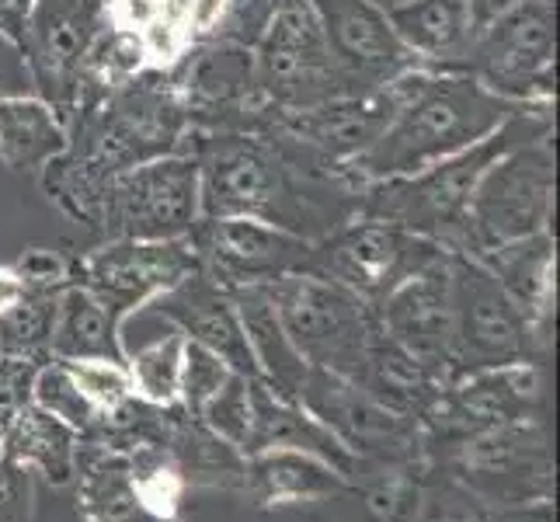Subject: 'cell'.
Returning a JSON list of instances; mask_svg holds the SVG:
<instances>
[{
    "mask_svg": "<svg viewBox=\"0 0 560 522\" xmlns=\"http://www.w3.org/2000/svg\"><path fill=\"white\" fill-rule=\"evenodd\" d=\"M255 73L265 102L276 108H311L338 94H355L341 77L311 0H279L255 43Z\"/></svg>",
    "mask_w": 560,
    "mask_h": 522,
    "instance_id": "cell-6",
    "label": "cell"
},
{
    "mask_svg": "<svg viewBox=\"0 0 560 522\" xmlns=\"http://www.w3.org/2000/svg\"><path fill=\"white\" fill-rule=\"evenodd\" d=\"M8 442V453L18 460H32V463H43L49 471V477L56 480H67L70 477V456H73V429L67 421H60L56 415L35 408L18 411V418L11 421V429L4 436Z\"/></svg>",
    "mask_w": 560,
    "mask_h": 522,
    "instance_id": "cell-23",
    "label": "cell"
},
{
    "mask_svg": "<svg viewBox=\"0 0 560 522\" xmlns=\"http://www.w3.org/2000/svg\"><path fill=\"white\" fill-rule=\"evenodd\" d=\"M400 98H404V73L383 88L338 94V98L311 108L272 105L261 132L265 137H276L289 150H296L300 158L345 174V167L359 161L380 140V132L390 126V119L400 108Z\"/></svg>",
    "mask_w": 560,
    "mask_h": 522,
    "instance_id": "cell-8",
    "label": "cell"
},
{
    "mask_svg": "<svg viewBox=\"0 0 560 522\" xmlns=\"http://www.w3.org/2000/svg\"><path fill=\"white\" fill-rule=\"evenodd\" d=\"M70 150V119L43 94L14 91L0 98V164L14 174H43Z\"/></svg>",
    "mask_w": 560,
    "mask_h": 522,
    "instance_id": "cell-19",
    "label": "cell"
},
{
    "mask_svg": "<svg viewBox=\"0 0 560 522\" xmlns=\"http://www.w3.org/2000/svg\"><path fill=\"white\" fill-rule=\"evenodd\" d=\"M56 300L46 293H25L0 314V356L38 359L49 348Z\"/></svg>",
    "mask_w": 560,
    "mask_h": 522,
    "instance_id": "cell-25",
    "label": "cell"
},
{
    "mask_svg": "<svg viewBox=\"0 0 560 522\" xmlns=\"http://www.w3.org/2000/svg\"><path fill=\"white\" fill-rule=\"evenodd\" d=\"M230 376H234V370H230L217 352H209V348L196 341H185L178 397H185L191 411H206V404L223 391Z\"/></svg>",
    "mask_w": 560,
    "mask_h": 522,
    "instance_id": "cell-28",
    "label": "cell"
},
{
    "mask_svg": "<svg viewBox=\"0 0 560 522\" xmlns=\"http://www.w3.org/2000/svg\"><path fill=\"white\" fill-rule=\"evenodd\" d=\"M25 293H28V289H25V282L18 279V276L11 272V268H0V314H4L11 303H18V300H22Z\"/></svg>",
    "mask_w": 560,
    "mask_h": 522,
    "instance_id": "cell-34",
    "label": "cell"
},
{
    "mask_svg": "<svg viewBox=\"0 0 560 522\" xmlns=\"http://www.w3.org/2000/svg\"><path fill=\"white\" fill-rule=\"evenodd\" d=\"M261 477L272 485V495H314L324 488V471L311 467V463L296 453L272 456L261 467Z\"/></svg>",
    "mask_w": 560,
    "mask_h": 522,
    "instance_id": "cell-30",
    "label": "cell"
},
{
    "mask_svg": "<svg viewBox=\"0 0 560 522\" xmlns=\"http://www.w3.org/2000/svg\"><path fill=\"white\" fill-rule=\"evenodd\" d=\"M553 0H523L474 38L463 70L505 102L553 108Z\"/></svg>",
    "mask_w": 560,
    "mask_h": 522,
    "instance_id": "cell-7",
    "label": "cell"
},
{
    "mask_svg": "<svg viewBox=\"0 0 560 522\" xmlns=\"http://www.w3.org/2000/svg\"><path fill=\"white\" fill-rule=\"evenodd\" d=\"M182 359H185V338L182 335H167L161 341L140 348V352L129 359V370H126L132 391H140L153 404L178 401Z\"/></svg>",
    "mask_w": 560,
    "mask_h": 522,
    "instance_id": "cell-24",
    "label": "cell"
},
{
    "mask_svg": "<svg viewBox=\"0 0 560 522\" xmlns=\"http://www.w3.org/2000/svg\"><path fill=\"white\" fill-rule=\"evenodd\" d=\"M153 314L175 324L185 341H196L209 348V352H217L234 373L241 376L258 373V362L244 335L234 297L220 282H212L206 272L188 276L185 282H178L164 297L153 300Z\"/></svg>",
    "mask_w": 560,
    "mask_h": 522,
    "instance_id": "cell-16",
    "label": "cell"
},
{
    "mask_svg": "<svg viewBox=\"0 0 560 522\" xmlns=\"http://www.w3.org/2000/svg\"><path fill=\"white\" fill-rule=\"evenodd\" d=\"M518 108L463 67H415L404 73L400 108L380 140L345 167L355 192L373 182L418 174L480 143Z\"/></svg>",
    "mask_w": 560,
    "mask_h": 522,
    "instance_id": "cell-2",
    "label": "cell"
},
{
    "mask_svg": "<svg viewBox=\"0 0 560 522\" xmlns=\"http://www.w3.org/2000/svg\"><path fill=\"white\" fill-rule=\"evenodd\" d=\"M35 373H38V359L0 356V439L8 436L11 421L28 404Z\"/></svg>",
    "mask_w": 560,
    "mask_h": 522,
    "instance_id": "cell-29",
    "label": "cell"
},
{
    "mask_svg": "<svg viewBox=\"0 0 560 522\" xmlns=\"http://www.w3.org/2000/svg\"><path fill=\"white\" fill-rule=\"evenodd\" d=\"M25 81H28V67H25L22 49H14L11 43L0 38V98L14 94L18 84H25Z\"/></svg>",
    "mask_w": 560,
    "mask_h": 522,
    "instance_id": "cell-33",
    "label": "cell"
},
{
    "mask_svg": "<svg viewBox=\"0 0 560 522\" xmlns=\"http://www.w3.org/2000/svg\"><path fill=\"white\" fill-rule=\"evenodd\" d=\"M386 327L411 352L432 356L453 341V262L442 255L386 297Z\"/></svg>",
    "mask_w": 560,
    "mask_h": 522,
    "instance_id": "cell-18",
    "label": "cell"
},
{
    "mask_svg": "<svg viewBox=\"0 0 560 522\" xmlns=\"http://www.w3.org/2000/svg\"><path fill=\"white\" fill-rule=\"evenodd\" d=\"M202 272L223 289L272 282L293 272H311L314 241L247 217L199 220L191 230Z\"/></svg>",
    "mask_w": 560,
    "mask_h": 522,
    "instance_id": "cell-14",
    "label": "cell"
},
{
    "mask_svg": "<svg viewBox=\"0 0 560 522\" xmlns=\"http://www.w3.org/2000/svg\"><path fill=\"white\" fill-rule=\"evenodd\" d=\"M383 11L421 67H463L467 60L474 43L467 0H400Z\"/></svg>",
    "mask_w": 560,
    "mask_h": 522,
    "instance_id": "cell-20",
    "label": "cell"
},
{
    "mask_svg": "<svg viewBox=\"0 0 560 522\" xmlns=\"http://www.w3.org/2000/svg\"><path fill=\"white\" fill-rule=\"evenodd\" d=\"M230 297L237 303V314L244 324V335L250 341V352H255V362L276 380L279 391H300L306 383V366H303V356L293 348V341H289L265 282L237 286V289H230Z\"/></svg>",
    "mask_w": 560,
    "mask_h": 522,
    "instance_id": "cell-22",
    "label": "cell"
},
{
    "mask_svg": "<svg viewBox=\"0 0 560 522\" xmlns=\"http://www.w3.org/2000/svg\"><path fill=\"white\" fill-rule=\"evenodd\" d=\"M105 32V0H35L22 56L35 94L60 108L67 119L77 108L81 67Z\"/></svg>",
    "mask_w": 560,
    "mask_h": 522,
    "instance_id": "cell-12",
    "label": "cell"
},
{
    "mask_svg": "<svg viewBox=\"0 0 560 522\" xmlns=\"http://www.w3.org/2000/svg\"><path fill=\"white\" fill-rule=\"evenodd\" d=\"M553 132L512 147L477 182L467 212V255L547 234L553 220Z\"/></svg>",
    "mask_w": 560,
    "mask_h": 522,
    "instance_id": "cell-5",
    "label": "cell"
},
{
    "mask_svg": "<svg viewBox=\"0 0 560 522\" xmlns=\"http://www.w3.org/2000/svg\"><path fill=\"white\" fill-rule=\"evenodd\" d=\"M202 220L199 161L191 150L143 161L108 182L102 230L126 241L188 237Z\"/></svg>",
    "mask_w": 560,
    "mask_h": 522,
    "instance_id": "cell-9",
    "label": "cell"
},
{
    "mask_svg": "<svg viewBox=\"0 0 560 522\" xmlns=\"http://www.w3.org/2000/svg\"><path fill=\"white\" fill-rule=\"evenodd\" d=\"M202 272L191 237L171 241H126L115 237L81 262V286L98 297L115 324L175 289L188 276Z\"/></svg>",
    "mask_w": 560,
    "mask_h": 522,
    "instance_id": "cell-13",
    "label": "cell"
},
{
    "mask_svg": "<svg viewBox=\"0 0 560 522\" xmlns=\"http://www.w3.org/2000/svg\"><path fill=\"white\" fill-rule=\"evenodd\" d=\"M453 338L480 359H509L518 352L523 327L505 289L477 262L453 265Z\"/></svg>",
    "mask_w": 560,
    "mask_h": 522,
    "instance_id": "cell-17",
    "label": "cell"
},
{
    "mask_svg": "<svg viewBox=\"0 0 560 522\" xmlns=\"http://www.w3.org/2000/svg\"><path fill=\"white\" fill-rule=\"evenodd\" d=\"M32 397L43 411L56 415L60 421H67L70 429L77 425H88L91 418V404L88 397L81 394V386L73 383L70 370L60 362V366H46V370H38L35 380H32Z\"/></svg>",
    "mask_w": 560,
    "mask_h": 522,
    "instance_id": "cell-27",
    "label": "cell"
},
{
    "mask_svg": "<svg viewBox=\"0 0 560 522\" xmlns=\"http://www.w3.org/2000/svg\"><path fill=\"white\" fill-rule=\"evenodd\" d=\"M335 63L352 91H373L421 67L373 0H311Z\"/></svg>",
    "mask_w": 560,
    "mask_h": 522,
    "instance_id": "cell-15",
    "label": "cell"
},
{
    "mask_svg": "<svg viewBox=\"0 0 560 522\" xmlns=\"http://www.w3.org/2000/svg\"><path fill=\"white\" fill-rule=\"evenodd\" d=\"M70 119L67 153L105 182L143 161L185 150L191 137V119L178 84L147 73L81 105Z\"/></svg>",
    "mask_w": 560,
    "mask_h": 522,
    "instance_id": "cell-4",
    "label": "cell"
},
{
    "mask_svg": "<svg viewBox=\"0 0 560 522\" xmlns=\"http://www.w3.org/2000/svg\"><path fill=\"white\" fill-rule=\"evenodd\" d=\"M60 362L70 370L73 383L81 386V394L88 397L91 408L115 411L132 394L129 373L119 362H112V359H60Z\"/></svg>",
    "mask_w": 560,
    "mask_h": 522,
    "instance_id": "cell-26",
    "label": "cell"
},
{
    "mask_svg": "<svg viewBox=\"0 0 560 522\" xmlns=\"http://www.w3.org/2000/svg\"><path fill=\"white\" fill-rule=\"evenodd\" d=\"M293 348L324 370L355 373L365 362V314L359 297L314 272L265 282Z\"/></svg>",
    "mask_w": 560,
    "mask_h": 522,
    "instance_id": "cell-10",
    "label": "cell"
},
{
    "mask_svg": "<svg viewBox=\"0 0 560 522\" xmlns=\"http://www.w3.org/2000/svg\"><path fill=\"white\" fill-rule=\"evenodd\" d=\"M435 258H442L435 241L359 217L331 230L324 244H314L311 272L349 289L352 297H390Z\"/></svg>",
    "mask_w": 560,
    "mask_h": 522,
    "instance_id": "cell-11",
    "label": "cell"
},
{
    "mask_svg": "<svg viewBox=\"0 0 560 522\" xmlns=\"http://www.w3.org/2000/svg\"><path fill=\"white\" fill-rule=\"evenodd\" d=\"M553 132V112L544 105H526L515 115H509L491 137L480 143L453 153V158L424 167L418 174H404V178L373 182L359 192L355 212L365 220L394 223L400 230L418 237H429L435 244H453L467 251V212L474 202L477 182L485 171L509 153L512 147L547 137Z\"/></svg>",
    "mask_w": 560,
    "mask_h": 522,
    "instance_id": "cell-3",
    "label": "cell"
},
{
    "mask_svg": "<svg viewBox=\"0 0 560 522\" xmlns=\"http://www.w3.org/2000/svg\"><path fill=\"white\" fill-rule=\"evenodd\" d=\"M49 352L56 359H112L122 362L119 324L108 306L84 286H67L56 297Z\"/></svg>",
    "mask_w": 560,
    "mask_h": 522,
    "instance_id": "cell-21",
    "label": "cell"
},
{
    "mask_svg": "<svg viewBox=\"0 0 560 522\" xmlns=\"http://www.w3.org/2000/svg\"><path fill=\"white\" fill-rule=\"evenodd\" d=\"M32 4L35 0H0V38L11 43L14 49H22V43H25Z\"/></svg>",
    "mask_w": 560,
    "mask_h": 522,
    "instance_id": "cell-32",
    "label": "cell"
},
{
    "mask_svg": "<svg viewBox=\"0 0 560 522\" xmlns=\"http://www.w3.org/2000/svg\"><path fill=\"white\" fill-rule=\"evenodd\" d=\"M191 153L199 161L202 220L247 217L314 241L317 230H338L345 199L359 192L341 171L300 158L265 132H191Z\"/></svg>",
    "mask_w": 560,
    "mask_h": 522,
    "instance_id": "cell-1",
    "label": "cell"
},
{
    "mask_svg": "<svg viewBox=\"0 0 560 522\" xmlns=\"http://www.w3.org/2000/svg\"><path fill=\"white\" fill-rule=\"evenodd\" d=\"M11 272L25 282L28 293H49V289L67 282L70 265L60 251H52V247H28L22 251V258H18Z\"/></svg>",
    "mask_w": 560,
    "mask_h": 522,
    "instance_id": "cell-31",
    "label": "cell"
}]
</instances>
